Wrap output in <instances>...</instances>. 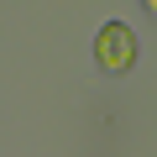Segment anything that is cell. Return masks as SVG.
<instances>
[{
	"mask_svg": "<svg viewBox=\"0 0 157 157\" xmlns=\"http://www.w3.org/2000/svg\"><path fill=\"white\" fill-rule=\"evenodd\" d=\"M147 11H152V16H157V0H147Z\"/></svg>",
	"mask_w": 157,
	"mask_h": 157,
	"instance_id": "2",
	"label": "cell"
},
{
	"mask_svg": "<svg viewBox=\"0 0 157 157\" xmlns=\"http://www.w3.org/2000/svg\"><path fill=\"white\" fill-rule=\"evenodd\" d=\"M94 58H100V68H105V73H126V68L136 63V37H131V26L105 21V26H100V37H94Z\"/></svg>",
	"mask_w": 157,
	"mask_h": 157,
	"instance_id": "1",
	"label": "cell"
}]
</instances>
